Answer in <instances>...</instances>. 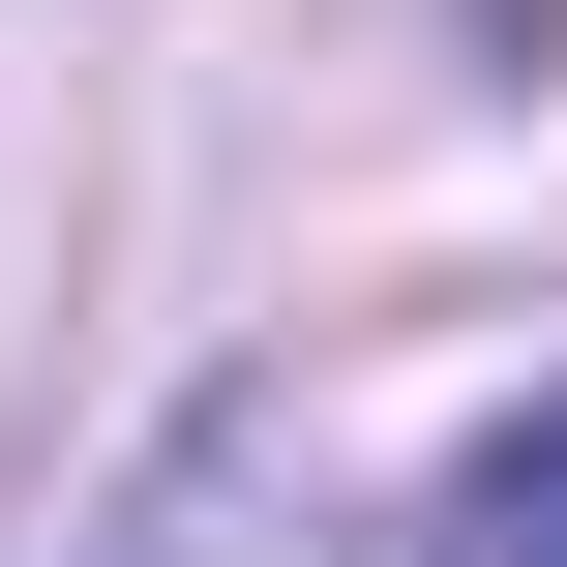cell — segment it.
<instances>
[{
    "instance_id": "cell-1",
    "label": "cell",
    "mask_w": 567,
    "mask_h": 567,
    "mask_svg": "<svg viewBox=\"0 0 567 567\" xmlns=\"http://www.w3.org/2000/svg\"><path fill=\"white\" fill-rule=\"evenodd\" d=\"M120 567H329V538H299V508H269V449L209 419V449H179V478L120 508Z\"/></svg>"
},
{
    "instance_id": "cell-2",
    "label": "cell",
    "mask_w": 567,
    "mask_h": 567,
    "mask_svg": "<svg viewBox=\"0 0 567 567\" xmlns=\"http://www.w3.org/2000/svg\"><path fill=\"white\" fill-rule=\"evenodd\" d=\"M449 567H567V389L449 449Z\"/></svg>"
}]
</instances>
